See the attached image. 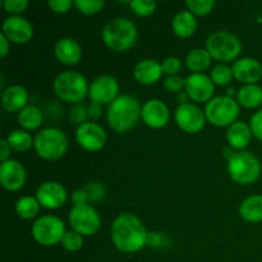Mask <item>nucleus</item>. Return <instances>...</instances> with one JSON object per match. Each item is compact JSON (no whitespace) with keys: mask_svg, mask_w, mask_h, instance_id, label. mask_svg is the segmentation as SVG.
Returning <instances> with one entry per match:
<instances>
[{"mask_svg":"<svg viewBox=\"0 0 262 262\" xmlns=\"http://www.w3.org/2000/svg\"><path fill=\"white\" fill-rule=\"evenodd\" d=\"M76 140L78 145L84 150L95 152V151H100L105 146L106 133H105L104 128L97 123L86 122L77 128Z\"/></svg>","mask_w":262,"mask_h":262,"instance_id":"nucleus-13","label":"nucleus"},{"mask_svg":"<svg viewBox=\"0 0 262 262\" xmlns=\"http://www.w3.org/2000/svg\"><path fill=\"white\" fill-rule=\"evenodd\" d=\"M77 9L86 15H92L99 13L104 8L105 2L102 0H77L74 2Z\"/></svg>","mask_w":262,"mask_h":262,"instance_id":"nucleus-33","label":"nucleus"},{"mask_svg":"<svg viewBox=\"0 0 262 262\" xmlns=\"http://www.w3.org/2000/svg\"><path fill=\"white\" fill-rule=\"evenodd\" d=\"M251 138H252V132L250 125L246 124L245 122L233 123L227 130L228 142L230 147L235 150H243L247 147L251 142Z\"/></svg>","mask_w":262,"mask_h":262,"instance_id":"nucleus-23","label":"nucleus"},{"mask_svg":"<svg viewBox=\"0 0 262 262\" xmlns=\"http://www.w3.org/2000/svg\"><path fill=\"white\" fill-rule=\"evenodd\" d=\"M89 193H87L86 189H77L73 192V196H72V201H73L74 206H79V205H86L89 201Z\"/></svg>","mask_w":262,"mask_h":262,"instance_id":"nucleus-43","label":"nucleus"},{"mask_svg":"<svg viewBox=\"0 0 262 262\" xmlns=\"http://www.w3.org/2000/svg\"><path fill=\"white\" fill-rule=\"evenodd\" d=\"M54 53L56 59L64 66H76L82 59L81 46L71 37H63L56 41Z\"/></svg>","mask_w":262,"mask_h":262,"instance_id":"nucleus-20","label":"nucleus"},{"mask_svg":"<svg viewBox=\"0 0 262 262\" xmlns=\"http://www.w3.org/2000/svg\"><path fill=\"white\" fill-rule=\"evenodd\" d=\"M28 4H30V3H28L27 0H5V2L3 3V7H4V9L7 10L8 13H10V14L18 15L27 9Z\"/></svg>","mask_w":262,"mask_h":262,"instance_id":"nucleus-37","label":"nucleus"},{"mask_svg":"<svg viewBox=\"0 0 262 262\" xmlns=\"http://www.w3.org/2000/svg\"><path fill=\"white\" fill-rule=\"evenodd\" d=\"M35 150L40 158L55 161L68 151V138L58 128H45L35 138Z\"/></svg>","mask_w":262,"mask_h":262,"instance_id":"nucleus-5","label":"nucleus"},{"mask_svg":"<svg viewBox=\"0 0 262 262\" xmlns=\"http://www.w3.org/2000/svg\"><path fill=\"white\" fill-rule=\"evenodd\" d=\"M61 246H63L64 250L69 251V252H76V251H79L83 246V238L79 233L74 232H67L66 235H64L63 241H61Z\"/></svg>","mask_w":262,"mask_h":262,"instance_id":"nucleus-34","label":"nucleus"},{"mask_svg":"<svg viewBox=\"0 0 262 262\" xmlns=\"http://www.w3.org/2000/svg\"><path fill=\"white\" fill-rule=\"evenodd\" d=\"M212 56L210 53L205 49H194L191 53L187 55L186 63L189 71L193 73H201V72L206 71L211 64Z\"/></svg>","mask_w":262,"mask_h":262,"instance_id":"nucleus-28","label":"nucleus"},{"mask_svg":"<svg viewBox=\"0 0 262 262\" xmlns=\"http://www.w3.org/2000/svg\"><path fill=\"white\" fill-rule=\"evenodd\" d=\"M171 28L174 33L181 38L191 37L197 30V20L196 15L192 14L188 10H183L176 14L171 22Z\"/></svg>","mask_w":262,"mask_h":262,"instance_id":"nucleus-24","label":"nucleus"},{"mask_svg":"<svg viewBox=\"0 0 262 262\" xmlns=\"http://www.w3.org/2000/svg\"><path fill=\"white\" fill-rule=\"evenodd\" d=\"M142 106L136 97L130 95L118 96L107 109V123L118 133H125L137 125L141 118Z\"/></svg>","mask_w":262,"mask_h":262,"instance_id":"nucleus-2","label":"nucleus"},{"mask_svg":"<svg viewBox=\"0 0 262 262\" xmlns=\"http://www.w3.org/2000/svg\"><path fill=\"white\" fill-rule=\"evenodd\" d=\"M10 156V146L8 145L7 140L0 141V160L2 163H5V161L9 160Z\"/></svg>","mask_w":262,"mask_h":262,"instance_id":"nucleus-44","label":"nucleus"},{"mask_svg":"<svg viewBox=\"0 0 262 262\" xmlns=\"http://www.w3.org/2000/svg\"><path fill=\"white\" fill-rule=\"evenodd\" d=\"M205 115L216 127H230L239 115V104L233 97L216 96L207 102Z\"/></svg>","mask_w":262,"mask_h":262,"instance_id":"nucleus-8","label":"nucleus"},{"mask_svg":"<svg viewBox=\"0 0 262 262\" xmlns=\"http://www.w3.org/2000/svg\"><path fill=\"white\" fill-rule=\"evenodd\" d=\"M239 214L243 220L248 223L262 222V196L252 194L242 202L239 207Z\"/></svg>","mask_w":262,"mask_h":262,"instance_id":"nucleus-25","label":"nucleus"},{"mask_svg":"<svg viewBox=\"0 0 262 262\" xmlns=\"http://www.w3.org/2000/svg\"><path fill=\"white\" fill-rule=\"evenodd\" d=\"M26 183V170L22 164L9 159L0 165V184L9 192L19 191Z\"/></svg>","mask_w":262,"mask_h":262,"instance_id":"nucleus-16","label":"nucleus"},{"mask_svg":"<svg viewBox=\"0 0 262 262\" xmlns=\"http://www.w3.org/2000/svg\"><path fill=\"white\" fill-rule=\"evenodd\" d=\"M42 113L35 105L26 106L22 112L18 114V123L20 127L26 130H35L42 124Z\"/></svg>","mask_w":262,"mask_h":262,"instance_id":"nucleus-27","label":"nucleus"},{"mask_svg":"<svg viewBox=\"0 0 262 262\" xmlns=\"http://www.w3.org/2000/svg\"><path fill=\"white\" fill-rule=\"evenodd\" d=\"M138 31L135 23L124 17L109 20L102 30V41L113 51L123 53L136 45Z\"/></svg>","mask_w":262,"mask_h":262,"instance_id":"nucleus-3","label":"nucleus"},{"mask_svg":"<svg viewBox=\"0 0 262 262\" xmlns=\"http://www.w3.org/2000/svg\"><path fill=\"white\" fill-rule=\"evenodd\" d=\"M36 199L45 209L56 210L67 201V189L59 182H45L36 191Z\"/></svg>","mask_w":262,"mask_h":262,"instance_id":"nucleus-15","label":"nucleus"},{"mask_svg":"<svg viewBox=\"0 0 262 262\" xmlns=\"http://www.w3.org/2000/svg\"><path fill=\"white\" fill-rule=\"evenodd\" d=\"M235 79L245 84H256L262 76V67L256 59L243 58L235 61L232 67Z\"/></svg>","mask_w":262,"mask_h":262,"instance_id":"nucleus-19","label":"nucleus"},{"mask_svg":"<svg viewBox=\"0 0 262 262\" xmlns=\"http://www.w3.org/2000/svg\"><path fill=\"white\" fill-rule=\"evenodd\" d=\"M238 104L247 109H255L262 104V89L257 84H246L237 95Z\"/></svg>","mask_w":262,"mask_h":262,"instance_id":"nucleus-26","label":"nucleus"},{"mask_svg":"<svg viewBox=\"0 0 262 262\" xmlns=\"http://www.w3.org/2000/svg\"><path fill=\"white\" fill-rule=\"evenodd\" d=\"M7 142L8 145L10 146V148L15 151H27L35 145V141L32 140L30 133L27 130H22V129H17L13 130L8 135L7 137Z\"/></svg>","mask_w":262,"mask_h":262,"instance_id":"nucleus-30","label":"nucleus"},{"mask_svg":"<svg viewBox=\"0 0 262 262\" xmlns=\"http://www.w3.org/2000/svg\"><path fill=\"white\" fill-rule=\"evenodd\" d=\"M250 128L251 132H252V136H255L257 140L262 141V109L256 112L255 114L251 117Z\"/></svg>","mask_w":262,"mask_h":262,"instance_id":"nucleus-39","label":"nucleus"},{"mask_svg":"<svg viewBox=\"0 0 262 262\" xmlns=\"http://www.w3.org/2000/svg\"><path fill=\"white\" fill-rule=\"evenodd\" d=\"M86 107L83 106V105H77V106H74V109L71 112V119L73 120L76 124H83L84 119H86L87 114H86Z\"/></svg>","mask_w":262,"mask_h":262,"instance_id":"nucleus-41","label":"nucleus"},{"mask_svg":"<svg viewBox=\"0 0 262 262\" xmlns=\"http://www.w3.org/2000/svg\"><path fill=\"white\" fill-rule=\"evenodd\" d=\"M89 113H90V117L99 118L100 113H101V105H97V104H94V102H92L91 107H90V110H89Z\"/></svg>","mask_w":262,"mask_h":262,"instance_id":"nucleus-46","label":"nucleus"},{"mask_svg":"<svg viewBox=\"0 0 262 262\" xmlns=\"http://www.w3.org/2000/svg\"><path fill=\"white\" fill-rule=\"evenodd\" d=\"M228 173L238 184H252L261 176V163L252 152L239 151L228 160Z\"/></svg>","mask_w":262,"mask_h":262,"instance_id":"nucleus-4","label":"nucleus"},{"mask_svg":"<svg viewBox=\"0 0 262 262\" xmlns=\"http://www.w3.org/2000/svg\"><path fill=\"white\" fill-rule=\"evenodd\" d=\"M214 82L202 73H192L186 79L187 95L196 102H209L214 97Z\"/></svg>","mask_w":262,"mask_h":262,"instance_id":"nucleus-17","label":"nucleus"},{"mask_svg":"<svg viewBox=\"0 0 262 262\" xmlns=\"http://www.w3.org/2000/svg\"><path fill=\"white\" fill-rule=\"evenodd\" d=\"M161 68H163V73L169 74V76H177V73L182 69V61L176 56H169V58L164 59V61L161 63Z\"/></svg>","mask_w":262,"mask_h":262,"instance_id":"nucleus-36","label":"nucleus"},{"mask_svg":"<svg viewBox=\"0 0 262 262\" xmlns=\"http://www.w3.org/2000/svg\"><path fill=\"white\" fill-rule=\"evenodd\" d=\"M176 123L183 132L199 133L204 129L206 115L197 105L182 102L176 110Z\"/></svg>","mask_w":262,"mask_h":262,"instance_id":"nucleus-11","label":"nucleus"},{"mask_svg":"<svg viewBox=\"0 0 262 262\" xmlns=\"http://www.w3.org/2000/svg\"><path fill=\"white\" fill-rule=\"evenodd\" d=\"M33 239L41 246H55L61 243L66 235V225L59 217L53 215L41 216L33 223L32 229Z\"/></svg>","mask_w":262,"mask_h":262,"instance_id":"nucleus-9","label":"nucleus"},{"mask_svg":"<svg viewBox=\"0 0 262 262\" xmlns=\"http://www.w3.org/2000/svg\"><path fill=\"white\" fill-rule=\"evenodd\" d=\"M133 12L140 17H147L151 15L156 9V2L152 0H133L129 3Z\"/></svg>","mask_w":262,"mask_h":262,"instance_id":"nucleus-35","label":"nucleus"},{"mask_svg":"<svg viewBox=\"0 0 262 262\" xmlns=\"http://www.w3.org/2000/svg\"><path fill=\"white\" fill-rule=\"evenodd\" d=\"M135 78L137 79V82H140L141 84H154L161 78L163 76V68H161V64L158 63L156 60L152 59H143L140 63L136 66L135 72Z\"/></svg>","mask_w":262,"mask_h":262,"instance_id":"nucleus-22","label":"nucleus"},{"mask_svg":"<svg viewBox=\"0 0 262 262\" xmlns=\"http://www.w3.org/2000/svg\"><path fill=\"white\" fill-rule=\"evenodd\" d=\"M9 40L3 33H0V58H5L9 53Z\"/></svg>","mask_w":262,"mask_h":262,"instance_id":"nucleus-45","label":"nucleus"},{"mask_svg":"<svg viewBox=\"0 0 262 262\" xmlns=\"http://www.w3.org/2000/svg\"><path fill=\"white\" fill-rule=\"evenodd\" d=\"M206 50L219 61H232L242 51V43L234 33L229 31H216L206 41Z\"/></svg>","mask_w":262,"mask_h":262,"instance_id":"nucleus-7","label":"nucleus"},{"mask_svg":"<svg viewBox=\"0 0 262 262\" xmlns=\"http://www.w3.org/2000/svg\"><path fill=\"white\" fill-rule=\"evenodd\" d=\"M164 87L170 92H181L186 87V79L179 76H169L164 81Z\"/></svg>","mask_w":262,"mask_h":262,"instance_id":"nucleus-38","label":"nucleus"},{"mask_svg":"<svg viewBox=\"0 0 262 262\" xmlns=\"http://www.w3.org/2000/svg\"><path fill=\"white\" fill-rule=\"evenodd\" d=\"M40 202L37 201V199L30 196L20 197L19 200L15 204V212H17L18 216L20 219L25 220H31L33 217H36V215L40 211Z\"/></svg>","mask_w":262,"mask_h":262,"instance_id":"nucleus-29","label":"nucleus"},{"mask_svg":"<svg viewBox=\"0 0 262 262\" xmlns=\"http://www.w3.org/2000/svg\"><path fill=\"white\" fill-rule=\"evenodd\" d=\"M28 102V92L20 84L7 87L2 95V106L9 113L22 112Z\"/></svg>","mask_w":262,"mask_h":262,"instance_id":"nucleus-21","label":"nucleus"},{"mask_svg":"<svg viewBox=\"0 0 262 262\" xmlns=\"http://www.w3.org/2000/svg\"><path fill=\"white\" fill-rule=\"evenodd\" d=\"M86 77L78 72L67 71L58 74L54 81V91L59 99L67 102H79L89 94Z\"/></svg>","mask_w":262,"mask_h":262,"instance_id":"nucleus-6","label":"nucleus"},{"mask_svg":"<svg viewBox=\"0 0 262 262\" xmlns=\"http://www.w3.org/2000/svg\"><path fill=\"white\" fill-rule=\"evenodd\" d=\"M186 5L193 15L204 17V15L211 13L212 8L215 7V2L212 0H188L186 2Z\"/></svg>","mask_w":262,"mask_h":262,"instance_id":"nucleus-32","label":"nucleus"},{"mask_svg":"<svg viewBox=\"0 0 262 262\" xmlns=\"http://www.w3.org/2000/svg\"><path fill=\"white\" fill-rule=\"evenodd\" d=\"M69 224L74 232L91 237L99 232L101 227V217L99 212L90 205H79L73 206L69 212Z\"/></svg>","mask_w":262,"mask_h":262,"instance_id":"nucleus-10","label":"nucleus"},{"mask_svg":"<svg viewBox=\"0 0 262 262\" xmlns=\"http://www.w3.org/2000/svg\"><path fill=\"white\" fill-rule=\"evenodd\" d=\"M2 33L9 42L23 45L27 43L33 36V27L30 20L20 15H10L3 22Z\"/></svg>","mask_w":262,"mask_h":262,"instance_id":"nucleus-14","label":"nucleus"},{"mask_svg":"<svg viewBox=\"0 0 262 262\" xmlns=\"http://www.w3.org/2000/svg\"><path fill=\"white\" fill-rule=\"evenodd\" d=\"M119 84L113 76L102 74L94 79L89 90V95L92 102L97 105L112 104L118 97Z\"/></svg>","mask_w":262,"mask_h":262,"instance_id":"nucleus-12","label":"nucleus"},{"mask_svg":"<svg viewBox=\"0 0 262 262\" xmlns=\"http://www.w3.org/2000/svg\"><path fill=\"white\" fill-rule=\"evenodd\" d=\"M73 4L74 3H72L71 0H50V2H48L49 8H50L54 13H58V14H64V13H67L71 9Z\"/></svg>","mask_w":262,"mask_h":262,"instance_id":"nucleus-40","label":"nucleus"},{"mask_svg":"<svg viewBox=\"0 0 262 262\" xmlns=\"http://www.w3.org/2000/svg\"><path fill=\"white\" fill-rule=\"evenodd\" d=\"M84 189L89 193V199L91 200H99L104 196V187L100 183H90Z\"/></svg>","mask_w":262,"mask_h":262,"instance_id":"nucleus-42","label":"nucleus"},{"mask_svg":"<svg viewBox=\"0 0 262 262\" xmlns=\"http://www.w3.org/2000/svg\"><path fill=\"white\" fill-rule=\"evenodd\" d=\"M233 71L232 68H229L225 64H219V66L215 67L211 71V81L214 82V84L217 86H227L229 82H232L233 79Z\"/></svg>","mask_w":262,"mask_h":262,"instance_id":"nucleus-31","label":"nucleus"},{"mask_svg":"<svg viewBox=\"0 0 262 262\" xmlns=\"http://www.w3.org/2000/svg\"><path fill=\"white\" fill-rule=\"evenodd\" d=\"M141 118L143 123L154 129L164 128L169 122L170 113L168 106L159 99H151L146 101L142 106Z\"/></svg>","mask_w":262,"mask_h":262,"instance_id":"nucleus-18","label":"nucleus"},{"mask_svg":"<svg viewBox=\"0 0 262 262\" xmlns=\"http://www.w3.org/2000/svg\"><path fill=\"white\" fill-rule=\"evenodd\" d=\"M112 241L120 252L136 253L147 245L148 233L136 215L124 212L113 222Z\"/></svg>","mask_w":262,"mask_h":262,"instance_id":"nucleus-1","label":"nucleus"}]
</instances>
